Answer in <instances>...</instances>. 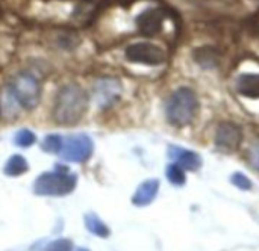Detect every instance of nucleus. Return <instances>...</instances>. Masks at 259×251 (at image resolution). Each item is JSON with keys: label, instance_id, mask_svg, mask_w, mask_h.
I'll use <instances>...</instances> for the list:
<instances>
[{"label": "nucleus", "instance_id": "1", "mask_svg": "<svg viewBox=\"0 0 259 251\" xmlns=\"http://www.w3.org/2000/svg\"><path fill=\"white\" fill-rule=\"evenodd\" d=\"M88 109V95L77 85H65L59 89L55 106L53 118L58 124L71 126L80 121Z\"/></svg>", "mask_w": 259, "mask_h": 251}, {"label": "nucleus", "instance_id": "2", "mask_svg": "<svg viewBox=\"0 0 259 251\" xmlns=\"http://www.w3.org/2000/svg\"><path fill=\"white\" fill-rule=\"evenodd\" d=\"M199 109L196 94L188 88H179L167 102V120L170 124L184 127L193 121Z\"/></svg>", "mask_w": 259, "mask_h": 251}, {"label": "nucleus", "instance_id": "3", "mask_svg": "<svg viewBox=\"0 0 259 251\" xmlns=\"http://www.w3.org/2000/svg\"><path fill=\"white\" fill-rule=\"evenodd\" d=\"M76 186V176L70 174L67 168L56 170L53 173L41 174L33 183V192L36 195L47 197H62L70 194Z\"/></svg>", "mask_w": 259, "mask_h": 251}, {"label": "nucleus", "instance_id": "4", "mask_svg": "<svg viewBox=\"0 0 259 251\" xmlns=\"http://www.w3.org/2000/svg\"><path fill=\"white\" fill-rule=\"evenodd\" d=\"M11 94L20 106L33 109L41 98V85L36 77L29 73H23L11 85Z\"/></svg>", "mask_w": 259, "mask_h": 251}, {"label": "nucleus", "instance_id": "5", "mask_svg": "<svg viewBox=\"0 0 259 251\" xmlns=\"http://www.w3.org/2000/svg\"><path fill=\"white\" fill-rule=\"evenodd\" d=\"M93 141L90 136L87 135H74V136H68L64 142H62V148H61V156L62 159L68 161V162H85L90 159V156L93 155Z\"/></svg>", "mask_w": 259, "mask_h": 251}, {"label": "nucleus", "instance_id": "6", "mask_svg": "<svg viewBox=\"0 0 259 251\" xmlns=\"http://www.w3.org/2000/svg\"><path fill=\"white\" fill-rule=\"evenodd\" d=\"M126 58L131 62L143 64V65H161L165 61V55L162 48L150 42H137L126 48Z\"/></svg>", "mask_w": 259, "mask_h": 251}, {"label": "nucleus", "instance_id": "7", "mask_svg": "<svg viewBox=\"0 0 259 251\" xmlns=\"http://www.w3.org/2000/svg\"><path fill=\"white\" fill-rule=\"evenodd\" d=\"M243 132L240 126L231 121H223L215 130V145L223 152H234L240 147Z\"/></svg>", "mask_w": 259, "mask_h": 251}, {"label": "nucleus", "instance_id": "8", "mask_svg": "<svg viewBox=\"0 0 259 251\" xmlns=\"http://www.w3.org/2000/svg\"><path fill=\"white\" fill-rule=\"evenodd\" d=\"M162 21H164V12L159 8H152L146 9L137 17V26L138 30L144 36H153L161 32L162 29Z\"/></svg>", "mask_w": 259, "mask_h": 251}, {"label": "nucleus", "instance_id": "9", "mask_svg": "<svg viewBox=\"0 0 259 251\" xmlns=\"http://www.w3.org/2000/svg\"><path fill=\"white\" fill-rule=\"evenodd\" d=\"M168 156L176 162V165H179L182 170H188V171H196L200 168L202 161L199 158V155H196L191 150H185L181 147H168Z\"/></svg>", "mask_w": 259, "mask_h": 251}, {"label": "nucleus", "instance_id": "10", "mask_svg": "<svg viewBox=\"0 0 259 251\" xmlns=\"http://www.w3.org/2000/svg\"><path fill=\"white\" fill-rule=\"evenodd\" d=\"M159 189V182L158 180H147L144 183H141L137 189V192L132 197V203L135 206H147L149 203H152L158 194Z\"/></svg>", "mask_w": 259, "mask_h": 251}, {"label": "nucleus", "instance_id": "11", "mask_svg": "<svg viewBox=\"0 0 259 251\" xmlns=\"http://www.w3.org/2000/svg\"><path fill=\"white\" fill-rule=\"evenodd\" d=\"M96 95L102 106L111 105L120 95V85L115 80H102L96 86Z\"/></svg>", "mask_w": 259, "mask_h": 251}, {"label": "nucleus", "instance_id": "12", "mask_svg": "<svg viewBox=\"0 0 259 251\" xmlns=\"http://www.w3.org/2000/svg\"><path fill=\"white\" fill-rule=\"evenodd\" d=\"M237 88L246 97L259 98V74H243L237 82Z\"/></svg>", "mask_w": 259, "mask_h": 251}, {"label": "nucleus", "instance_id": "13", "mask_svg": "<svg viewBox=\"0 0 259 251\" xmlns=\"http://www.w3.org/2000/svg\"><path fill=\"white\" fill-rule=\"evenodd\" d=\"M29 170V165L26 162V159L20 155H14L8 159L6 165H5V174L6 176H11V177H15V176H20L23 173H26Z\"/></svg>", "mask_w": 259, "mask_h": 251}, {"label": "nucleus", "instance_id": "14", "mask_svg": "<svg viewBox=\"0 0 259 251\" xmlns=\"http://www.w3.org/2000/svg\"><path fill=\"white\" fill-rule=\"evenodd\" d=\"M85 226L96 236H100V238H108L109 236L108 226L97 215H94V214H87L85 215Z\"/></svg>", "mask_w": 259, "mask_h": 251}, {"label": "nucleus", "instance_id": "15", "mask_svg": "<svg viewBox=\"0 0 259 251\" xmlns=\"http://www.w3.org/2000/svg\"><path fill=\"white\" fill-rule=\"evenodd\" d=\"M219 56H217V52L211 47H202L200 50L196 52V61L203 65V67H214L215 62H217Z\"/></svg>", "mask_w": 259, "mask_h": 251}, {"label": "nucleus", "instance_id": "16", "mask_svg": "<svg viewBox=\"0 0 259 251\" xmlns=\"http://www.w3.org/2000/svg\"><path fill=\"white\" fill-rule=\"evenodd\" d=\"M167 177L173 185H184L185 183V173L176 164H171L167 167Z\"/></svg>", "mask_w": 259, "mask_h": 251}, {"label": "nucleus", "instance_id": "17", "mask_svg": "<svg viewBox=\"0 0 259 251\" xmlns=\"http://www.w3.org/2000/svg\"><path fill=\"white\" fill-rule=\"evenodd\" d=\"M15 144L18 145V147H30L35 141H36V136L30 132V130H27V129H23V130H20L17 135H15Z\"/></svg>", "mask_w": 259, "mask_h": 251}, {"label": "nucleus", "instance_id": "18", "mask_svg": "<svg viewBox=\"0 0 259 251\" xmlns=\"http://www.w3.org/2000/svg\"><path fill=\"white\" fill-rule=\"evenodd\" d=\"M62 138L56 136V135H50L44 139V144H42V148L49 153H61V148H62Z\"/></svg>", "mask_w": 259, "mask_h": 251}, {"label": "nucleus", "instance_id": "19", "mask_svg": "<svg viewBox=\"0 0 259 251\" xmlns=\"http://www.w3.org/2000/svg\"><path fill=\"white\" fill-rule=\"evenodd\" d=\"M73 245L68 239H58V241H53L46 251H71Z\"/></svg>", "mask_w": 259, "mask_h": 251}, {"label": "nucleus", "instance_id": "20", "mask_svg": "<svg viewBox=\"0 0 259 251\" xmlns=\"http://www.w3.org/2000/svg\"><path fill=\"white\" fill-rule=\"evenodd\" d=\"M247 159H249V164L252 165V168H255L256 171H259V141L255 142L252 145V148L249 150Z\"/></svg>", "mask_w": 259, "mask_h": 251}, {"label": "nucleus", "instance_id": "21", "mask_svg": "<svg viewBox=\"0 0 259 251\" xmlns=\"http://www.w3.org/2000/svg\"><path fill=\"white\" fill-rule=\"evenodd\" d=\"M232 183H234L235 186H238L240 189H244V191L252 188L250 180H249L244 174H241V173H237V174L232 176Z\"/></svg>", "mask_w": 259, "mask_h": 251}, {"label": "nucleus", "instance_id": "22", "mask_svg": "<svg viewBox=\"0 0 259 251\" xmlns=\"http://www.w3.org/2000/svg\"><path fill=\"white\" fill-rule=\"evenodd\" d=\"M76 251H90V250H87V248H77Z\"/></svg>", "mask_w": 259, "mask_h": 251}]
</instances>
